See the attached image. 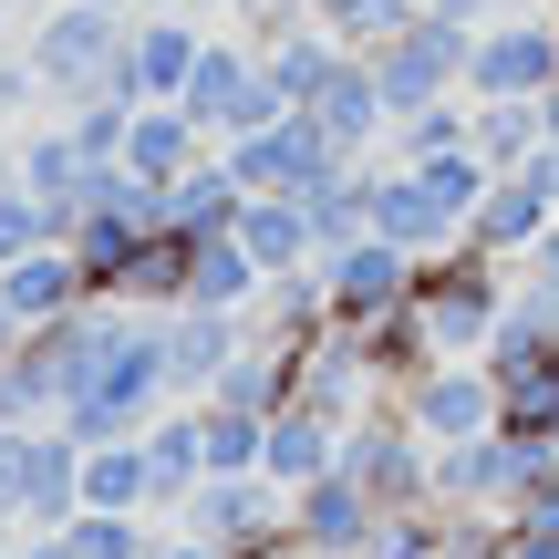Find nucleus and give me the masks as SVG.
Instances as JSON below:
<instances>
[{"label": "nucleus", "mask_w": 559, "mask_h": 559, "mask_svg": "<svg viewBox=\"0 0 559 559\" xmlns=\"http://www.w3.org/2000/svg\"><path fill=\"white\" fill-rule=\"evenodd\" d=\"M135 0H52V11L32 21V73L52 104H83V94H135V73H124V52H135ZM145 104V94H135Z\"/></svg>", "instance_id": "nucleus-1"}, {"label": "nucleus", "mask_w": 559, "mask_h": 559, "mask_svg": "<svg viewBox=\"0 0 559 559\" xmlns=\"http://www.w3.org/2000/svg\"><path fill=\"white\" fill-rule=\"evenodd\" d=\"M508 290H519V270L487 260L477 239H456V249H436V260H415V321H425V342H436L445 362H477L487 342H498Z\"/></svg>", "instance_id": "nucleus-2"}, {"label": "nucleus", "mask_w": 559, "mask_h": 559, "mask_svg": "<svg viewBox=\"0 0 559 559\" xmlns=\"http://www.w3.org/2000/svg\"><path fill=\"white\" fill-rule=\"evenodd\" d=\"M477 32L487 21H456V11H415L383 52H362L383 73V104H394V124L404 115H425V104H445V94H466V62H477Z\"/></svg>", "instance_id": "nucleus-3"}, {"label": "nucleus", "mask_w": 559, "mask_h": 559, "mask_svg": "<svg viewBox=\"0 0 559 559\" xmlns=\"http://www.w3.org/2000/svg\"><path fill=\"white\" fill-rule=\"evenodd\" d=\"M342 477L373 508H436V445L404 425V404H373L342 425Z\"/></svg>", "instance_id": "nucleus-4"}, {"label": "nucleus", "mask_w": 559, "mask_h": 559, "mask_svg": "<svg viewBox=\"0 0 559 559\" xmlns=\"http://www.w3.org/2000/svg\"><path fill=\"white\" fill-rule=\"evenodd\" d=\"M0 498L21 528H73L83 519V445L73 425H21L11 456H0Z\"/></svg>", "instance_id": "nucleus-5"}, {"label": "nucleus", "mask_w": 559, "mask_h": 559, "mask_svg": "<svg viewBox=\"0 0 559 559\" xmlns=\"http://www.w3.org/2000/svg\"><path fill=\"white\" fill-rule=\"evenodd\" d=\"M177 528L207 539V549H228V559H260V549L290 539V487L280 477H207L198 498L177 508Z\"/></svg>", "instance_id": "nucleus-6"}, {"label": "nucleus", "mask_w": 559, "mask_h": 559, "mask_svg": "<svg viewBox=\"0 0 559 559\" xmlns=\"http://www.w3.org/2000/svg\"><path fill=\"white\" fill-rule=\"evenodd\" d=\"M218 156H228V177H239L249 198H311L332 166H353L332 135H321V115H280V124H260V135L218 145Z\"/></svg>", "instance_id": "nucleus-7"}, {"label": "nucleus", "mask_w": 559, "mask_h": 559, "mask_svg": "<svg viewBox=\"0 0 559 559\" xmlns=\"http://www.w3.org/2000/svg\"><path fill=\"white\" fill-rule=\"evenodd\" d=\"M466 94L498 104V94H559V11H498L477 32V62H466Z\"/></svg>", "instance_id": "nucleus-8"}, {"label": "nucleus", "mask_w": 559, "mask_h": 559, "mask_svg": "<svg viewBox=\"0 0 559 559\" xmlns=\"http://www.w3.org/2000/svg\"><path fill=\"white\" fill-rule=\"evenodd\" d=\"M404 425H415L425 445H466V436H498V373L487 362H425L415 383H404Z\"/></svg>", "instance_id": "nucleus-9"}, {"label": "nucleus", "mask_w": 559, "mask_h": 559, "mask_svg": "<svg viewBox=\"0 0 559 559\" xmlns=\"http://www.w3.org/2000/svg\"><path fill=\"white\" fill-rule=\"evenodd\" d=\"M290 404H311V415H332V425H353V415H373V404H394V394H383V373H373L362 321H332V332L300 353V394H290Z\"/></svg>", "instance_id": "nucleus-10"}, {"label": "nucleus", "mask_w": 559, "mask_h": 559, "mask_svg": "<svg viewBox=\"0 0 559 559\" xmlns=\"http://www.w3.org/2000/svg\"><path fill=\"white\" fill-rule=\"evenodd\" d=\"M321 290H332L342 321H383V311L415 300V249H394L383 228L353 239V249H321Z\"/></svg>", "instance_id": "nucleus-11"}, {"label": "nucleus", "mask_w": 559, "mask_h": 559, "mask_svg": "<svg viewBox=\"0 0 559 559\" xmlns=\"http://www.w3.org/2000/svg\"><path fill=\"white\" fill-rule=\"evenodd\" d=\"M239 353H249V311H207V300L166 311V383H177V404H207Z\"/></svg>", "instance_id": "nucleus-12"}, {"label": "nucleus", "mask_w": 559, "mask_h": 559, "mask_svg": "<svg viewBox=\"0 0 559 559\" xmlns=\"http://www.w3.org/2000/svg\"><path fill=\"white\" fill-rule=\"evenodd\" d=\"M373 519H383V508L362 498V487L342 477V466H332V477H311V487H290V539L311 549V559H362Z\"/></svg>", "instance_id": "nucleus-13"}, {"label": "nucleus", "mask_w": 559, "mask_h": 559, "mask_svg": "<svg viewBox=\"0 0 559 559\" xmlns=\"http://www.w3.org/2000/svg\"><path fill=\"white\" fill-rule=\"evenodd\" d=\"M321 135L342 145V156H394V104H383V73L362 52H342V73L321 83Z\"/></svg>", "instance_id": "nucleus-14"}, {"label": "nucleus", "mask_w": 559, "mask_h": 559, "mask_svg": "<svg viewBox=\"0 0 559 559\" xmlns=\"http://www.w3.org/2000/svg\"><path fill=\"white\" fill-rule=\"evenodd\" d=\"M373 228H383L394 249H415V260H436V249L466 239V207L445 198L425 166H383V218H373Z\"/></svg>", "instance_id": "nucleus-15"}, {"label": "nucleus", "mask_w": 559, "mask_h": 559, "mask_svg": "<svg viewBox=\"0 0 559 559\" xmlns=\"http://www.w3.org/2000/svg\"><path fill=\"white\" fill-rule=\"evenodd\" d=\"M549 218H559V198H549L539 177H519V166H508V177L487 187V207H477V218H466V239H477L487 260H508V270H519L528 249L549 239Z\"/></svg>", "instance_id": "nucleus-16"}, {"label": "nucleus", "mask_w": 559, "mask_h": 559, "mask_svg": "<svg viewBox=\"0 0 559 559\" xmlns=\"http://www.w3.org/2000/svg\"><path fill=\"white\" fill-rule=\"evenodd\" d=\"M145 466H156V519H177L207 487V404H166L145 425Z\"/></svg>", "instance_id": "nucleus-17"}, {"label": "nucleus", "mask_w": 559, "mask_h": 559, "mask_svg": "<svg viewBox=\"0 0 559 559\" xmlns=\"http://www.w3.org/2000/svg\"><path fill=\"white\" fill-rule=\"evenodd\" d=\"M198 52H207L198 11H145V21H135V52H124V73H135L145 104H177L187 73H198Z\"/></svg>", "instance_id": "nucleus-18"}, {"label": "nucleus", "mask_w": 559, "mask_h": 559, "mask_svg": "<svg viewBox=\"0 0 559 559\" xmlns=\"http://www.w3.org/2000/svg\"><path fill=\"white\" fill-rule=\"evenodd\" d=\"M0 300H11V321H21V332H41V321H73L83 300H94V280H83L73 249H32V260H11V270H0Z\"/></svg>", "instance_id": "nucleus-19"}, {"label": "nucleus", "mask_w": 559, "mask_h": 559, "mask_svg": "<svg viewBox=\"0 0 559 559\" xmlns=\"http://www.w3.org/2000/svg\"><path fill=\"white\" fill-rule=\"evenodd\" d=\"M0 166H11L32 198H52V207H73V218H83V177H94V156L73 145V124H32V135H21Z\"/></svg>", "instance_id": "nucleus-20"}, {"label": "nucleus", "mask_w": 559, "mask_h": 559, "mask_svg": "<svg viewBox=\"0 0 559 559\" xmlns=\"http://www.w3.org/2000/svg\"><path fill=\"white\" fill-rule=\"evenodd\" d=\"M332 466H342V425L311 415V404H280V415H270V456H260V477L311 487V477H332Z\"/></svg>", "instance_id": "nucleus-21"}, {"label": "nucleus", "mask_w": 559, "mask_h": 559, "mask_svg": "<svg viewBox=\"0 0 559 559\" xmlns=\"http://www.w3.org/2000/svg\"><path fill=\"white\" fill-rule=\"evenodd\" d=\"M239 249H249V260H260L270 280H280V270H311V260H321L311 198H249V218H239Z\"/></svg>", "instance_id": "nucleus-22"}, {"label": "nucleus", "mask_w": 559, "mask_h": 559, "mask_svg": "<svg viewBox=\"0 0 559 559\" xmlns=\"http://www.w3.org/2000/svg\"><path fill=\"white\" fill-rule=\"evenodd\" d=\"M166 218H177L187 239H228V228L249 218V187L228 177V156H207L198 177H177V187H166Z\"/></svg>", "instance_id": "nucleus-23"}, {"label": "nucleus", "mask_w": 559, "mask_h": 559, "mask_svg": "<svg viewBox=\"0 0 559 559\" xmlns=\"http://www.w3.org/2000/svg\"><path fill=\"white\" fill-rule=\"evenodd\" d=\"M83 508H124V519H156V466L135 445H83Z\"/></svg>", "instance_id": "nucleus-24"}, {"label": "nucleus", "mask_w": 559, "mask_h": 559, "mask_svg": "<svg viewBox=\"0 0 559 559\" xmlns=\"http://www.w3.org/2000/svg\"><path fill=\"white\" fill-rule=\"evenodd\" d=\"M260 62H270V83H280V104H290V115H311V104H321V83L342 73V41L321 32V21H300V32L280 41V52H260Z\"/></svg>", "instance_id": "nucleus-25"}, {"label": "nucleus", "mask_w": 559, "mask_h": 559, "mask_svg": "<svg viewBox=\"0 0 559 559\" xmlns=\"http://www.w3.org/2000/svg\"><path fill=\"white\" fill-rule=\"evenodd\" d=\"M539 145H549V94H539V104H528V94H498V104H477V156L498 166V177H508V166H528Z\"/></svg>", "instance_id": "nucleus-26"}, {"label": "nucleus", "mask_w": 559, "mask_h": 559, "mask_svg": "<svg viewBox=\"0 0 559 559\" xmlns=\"http://www.w3.org/2000/svg\"><path fill=\"white\" fill-rule=\"evenodd\" d=\"M260 290H270V270L239 249V228H228V239H198V280H187V300H207V311H249Z\"/></svg>", "instance_id": "nucleus-27"}, {"label": "nucleus", "mask_w": 559, "mask_h": 559, "mask_svg": "<svg viewBox=\"0 0 559 559\" xmlns=\"http://www.w3.org/2000/svg\"><path fill=\"white\" fill-rule=\"evenodd\" d=\"M260 456H270V415L207 404V477H260Z\"/></svg>", "instance_id": "nucleus-28"}, {"label": "nucleus", "mask_w": 559, "mask_h": 559, "mask_svg": "<svg viewBox=\"0 0 559 559\" xmlns=\"http://www.w3.org/2000/svg\"><path fill=\"white\" fill-rule=\"evenodd\" d=\"M311 21L342 41V52H383V41L415 21V0H311Z\"/></svg>", "instance_id": "nucleus-29"}, {"label": "nucleus", "mask_w": 559, "mask_h": 559, "mask_svg": "<svg viewBox=\"0 0 559 559\" xmlns=\"http://www.w3.org/2000/svg\"><path fill=\"white\" fill-rule=\"evenodd\" d=\"M62 124H73V145L94 166H124V135H135V94H83V104H62Z\"/></svg>", "instance_id": "nucleus-30"}, {"label": "nucleus", "mask_w": 559, "mask_h": 559, "mask_svg": "<svg viewBox=\"0 0 559 559\" xmlns=\"http://www.w3.org/2000/svg\"><path fill=\"white\" fill-rule=\"evenodd\" d=\"M62 539H73V559H156V528L124 519V508H83Z\"/></svg>", "instance_id": "nucleus-31"}, {"label": "nucleus", "mask_w": 559, "mask_h": 559, "mask_svg": "<svg viewBox=\"0 0 559 559\" xmlns=\"http://www.w3.org/2000/svg\"><path fill=\"white\" fill-rule=\"evenodd\" d=\"M362 559H445V508H383Z\"/></svg>", "instance_id": "nucleus-32"}, {"label": "nucleus", "mask_w": 559, "mask_h": 559, "mask_svg": "<svg viewBox=\"0 0 559 559\" xmlns=\"http://www.w3.org/2000/svg\"><path fill=\"white\" fill-rule=\"evenodd\" d=\"M498 559H559V528L549 519H508L498 528Z\"/></svg>", "instance_id": "nucleus-33"}, {"label": "nucleus", "mask_w": 559, "mask_h": 559, "mask_svg": "<svg viewBox=\"0 0 559 559\" xmlns=\"http://www.w3.org/2000/svg\"><path fill=\"white\" fill-rule=\"evenodd\" d=\"M32 94H41V73H32V62H0V124H21V115H32Z\"/></svg>", "instance_id": "nucleus-34"}, {"label": "nucleus", "mask_w": 559, "mask_h": 559, "mask_svg": "<svg viewBox=\"0 0 559 559\" xmlns=\"http://www.w3.org/2000/svg\"><path fill=\"white\" fill-rule=\"evenodd\" d=\"M528 270H539V280H549V290H559V218H549V239H539V249H528Z\"/></svg>", "instance_id": "nucleus-35"}, {"label": "nucleus", "mask_w": 559, "mask_h": 559, "mask_svg": "<svg viewBox=\"0 0 559 559\" xmlns=\"http://www.w3.org/2000/svg\"><path fill=\"white\" fill-rule=\"evenodd\" d=\"M156 559H228V549H207V539H187V528H177V539H156Z\"/></svg>", "instance_id": "nucleus-36"}, {"label": "nucleus", "mask_w": 559, "mask_h": 559, "mask_svg": "<svg viewBox=\"0 0 559 559\" xmlns=\"http://www.w3.org/2000/svg\"><path fill=\"white\" fill-rule=\"evenodd\" d=\"M21 549V519H11V508H0V559H11Z\"/></svg>", "instance_id": "nucleus-37"}, {"label": "nucleus", "mask_w": 559, "mask_h": 559, "mask_svg": "<svg viewBox=\"0 0 559 559\" xmlns=\"http://www.w3.org/2000/svg\"><path fill=\"white\" fill-rule=\"evenodd\" d=\"M260 559H311V549H300V539H280V549H260Z\"/></svg>", "instance_id": "nucleus-38"}, {"label": "nucleus", "mask_w": 559, "mask_h": 559, "mask_svg": "<svg viewBox=\"0 0 559 559\" xmlns=\"http://www.w3.org/2000/svg\"><path fill=\"white\" fill-rule=\"evenodd\" d=\"M135 11H198V0H135Z\"/></svg>", "instance_id": "nucleus-39"}, {"label": "nucleus", "mask_w": 559, "mask_h": 559, "mask_svg": "<svg viewBox=\"0 0 559 559\" xmlns=\"http://www.w3.org/2000/svg\"><path fill=\"white\" fill-rule=\"evenodd\" d=\"M415 11H456V0H415Z\"/></svg>", "instance_id": "nucleus-40"}, {"label": "nucleus", "mask_w": 559, "mask_h": 559, "mask_svg": "<svg viewBox=\"0 0 559 559\" xmlns=\"http://www.w3.org/2000/svg\"><path fill=\"white\" fill-rule=\"evenodd\" d=\"M549 135H559V94H549Z\"/></svg>", "instance_id": "nucleus-41"}, {"label": "nucleus", "mask_w": 559, "mask_h": 559, "mask_svg": "<svg viewBox=\"0 0 559 559\" xmlns=\"http://www.w3.org/2000/svg\"><path fill=\"white\" fill-rule=\"evenodd\" d=\"M539 11H559V0H539Z\"/></svg>", "instance_id": "nucleus-42"}]
</instances>
